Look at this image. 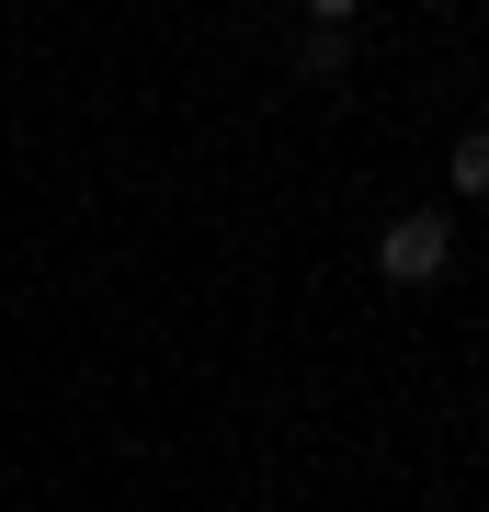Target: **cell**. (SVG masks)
I'll return each instance as SVG.
<instances>
[{"label": "cell", "mask_w": 489, "mask_h": 512, "mask_svg": "<svg viewBox=\"0 0 489 512\" xmlns=\"http://www.w3.org/2000/svg\"><path fill=\"white\" fill-rule=\"evenodd\" d=\"M455 262V228L433 217V205H410V217H387V239H376V274L387 285H433Z\"/></svg>", "instance_id": "cell-1"}, {"label": "cell", "mask_w": 489, "mask_h": 512, "mask_svg": "<svg viewBox=\"0 0 489 512\" xmlns=\"http://www.w3.org/2000/svg\"><path fill=\"white\" fill-rule=\"evenodd\" d=\"M308 80H342V57H353V0H319V23H308Z\"/></svg>", "instance_id": "cell-2"}, {"label": "cell", "mask_w": 489, "mask_h": 512, "mask_svg": "<svg viewBox=\"0 0 489 512\" xmlns=\"http://www.w3.org/2000/svg\"><path fill=\"white\" fill-rule=\"evenodd\" d=\"M444 183L467 194V205H489V126H478V137H455V160H444Z\"/></svg>", "instance_id": "cell-3"}]
</instances>
